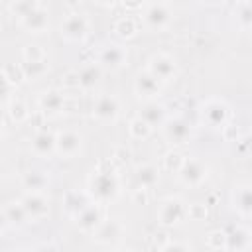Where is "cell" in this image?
I'll list each match as a JSON object with an SVG mask.
<instances>
[{
  "instance_id": "obj_1",
  "label": "cell",
  "mask_w": 252,
  "mask_h": 252,
  "mask_svg": "<svg viewBox=\"0 0 252 252\" xmlns=\"http://www.w3.org/2000/svg\"><path fill=\"white\" fill-rule=\"evenodd\" d=\"M89 197L96 203H110L118 197L120 193V181L116 177V173L110 169H98L89 177V189H87Z\"/></svg>"
},
{
  "instance_id": "obj_2",
  "label": "cell",
  "mask_w": 252,
  "mask_h": 252,
  "mask_svg": "<svg viewBox=\"0 0 252 252\" xmlns=\"http://www.w3.org/2000/svg\"><path fill=\"white\" fill-rule=\"evenodd\" d=\"M187 211H189V207L183 203V199L169 197L158 209V222L161 226H165V228L177 226L179 222H183L187 219Z\"/></svg>"
},
{
  "instance_id": "obj_3",
  "label": "cell",
  "mask_w": 252,
  "mask_h": 252,
  "mask_svg": "<svg viewBox=\"0 0 252 252\" xmlns=\"http://www.w3.org/2000/svg\"><path fill=\"white\" fill-rule=\"evenodd\" d=\"M75 219V224H77V228L81 230V232H85V234H94L96 230H98V226L104 222V215H102V203H96V201H93V203H89L77 217H73Z\"/></svg>"
},
{
  "instance_id": "obj_4",
  "label": "cell",
  "mask_w": 252,
  "mask_h": 252,
  "mask_svg": "<svg viewBox=\"0 0 252 252\" xmlns=\"http://www.w3.org/2000/svg\"><path fill=\"white\" fill-rule=\"evenodd\" d=\"M59 32H61V37L67 41H83L89 33V20L79 12H73L61 22Z\"/></svg>"
},
{
  "instance_id": "obj_5",
  "label": "cell",
  "mask_w": 252,
  "mask_h": 252,
  "mask_svg": "<svg viewBox=\"0 0 252 252\" xmlns=\"http://www.w3.org/2000/svg\"><path fill=\"white\" fill-rule=\"evenodd\" d=\"M207 173H209V169H207V165H205L201 159L185 158L183 165H181L179 171H177V177H179V181H181L183 185H187V187H197V185H201V183L207 179Z\"/></svg>"
},
{
  "instance_id": "obj_6",
  "label": "cell",
  "mask_w": 252,
  "mask_h": 252,
  "mask_svg": "<svg viewBox=\"0 0 252 252\" xmlns=\"http://www.w3.org/2000/svg\"><path fill=\"white\" fill-rule=\"evenodd\" d=\"M148 71H150L158 81L167 83V81L175 79V75H177V63H175V59H173L171 55H167V53H156V55H152L150 61H148Z\"/></svg>"
},
{
  "instance_id": "obj_7",
  "label": "cell",
  "mask_w": 252,
  "mask_h": 252,
  "mask_svg": "<svg viewBox=\"0 0 252 252\" xmlns=\"http://www.w3.org/2000/svg\"><path fill=\"white\" fill-rule=\"evenodd\" d=\"M201 118L211 128H224L228 122V106L219 98H211L201 108Z\"/></svg>"
},
{
  "instance_id": "obj_8",
  "label": "cell",
  "mask_w": 252,
  "mask_h": 252,
  "mask_svg": "<svg viewBox=\"0 0 252 252\" xmlns=\"http://www.w3.org/2000/svg\"><path fill=\"white\" fill-rule=\"evenodd\" d=\"M120 114V100L114 94H100L93 102V116L100 122H114Z\"/></svg>"
},
{
  "instance_id": "obj_9",
  "label": "cell",
  "mask_w": 252,
  "mask_h": 252,
  "mask_svg": "<svg viewBox=\"0 0 252 252\" xmlns=\"http://www.w3.org/2000/svg\"><path fill=\"white\" fill-rule=\"evenodd\" d=\"M171 12L163 2H154L144 10V24L152 32H161L169 26Z\"/></svg>"
},
{
  "instance_id": "obj_10",
  "label": "cell",
  "mask_w": 252,
  "mask_h": 252,
  "mask_svg": "<svg viewBox=\"0 0 252 252\" xmlns=\"http://www.w3.org/2000/svg\"><path fill=\"white\" fill-rule=\"evenodd\" d=\"M20 203L24 205L30 220H35V222L41 220V219H45L47 213H49V201L41 195V191H28L20 199Z\"/></svg>"
},
{
  "instance_id": "obj_11",
  "label": "cell",
  "mask_w": 252,
  "mask_h": 252,
  "mask_svg": "<svg viewBox=\"0 0 252 252\" xmlns=\"http://www.w3.org/2000/svg\"><path fill=\"white\" fill-rule=\"evenodd\" d=\"M98 63L106 69H120L128 63V51L118 43H108L98 51Z\"/></svg>"
},
{
  "instance_id": "obj_12",
  "label": "cell",
  "mask_w": 252,
  "mask_h": 252,
  "mask_svg": "<svg viewBox=\"0 0 252 252\" xmlns=\"http://www.w3.org/2000/svg\"><path fill=\"white\" fill-rule=\"evenodd\" d=\"M161 81H158L150 71H144V73H138L136 81H134V91L140 98L144 100H154L156 96H159L161 93Z\"/></svg>"
},
{
  "instance_id": "obj_13",
  "label": "cell",
  "mask_w": 252,
  "mask_h": 252,
  "mask_svg": "<svg viewBox=\"0 0 252 252\" xmlns=\"http://www.w3.org/2000/svg\"><path fill=\"white\" fill-rule=\"evenodd\" d=\"M83 136L75 130H63L57 134V156L61 158H75L81 152Z\"/></svg>"
},
{
  "instance_id": "obj_14",
  "label": "cell",
  "mask_w": 252,
  "mask_h": 252,
  "mask_svg": "<svg viewBox=\"0 0 252 252\" xmlns=\"http://www.w3.org/2000/svg\"><path fill=\"white\" fill-rule=\"evenodd\" d=\"M161 128H163V136L171 144H185L191 138V126L183 118H167Z\"/></svg>"
},
{
  "instance_id": "obj_15",
  "label": "cell",
  "mask_w": 252,
  "mask_h": 252,
  "mask_svg": "<svg viewBox=\"0 0 252 252\" xmlns=\"http://www.w3.org/2000/svg\"><path fill=\"white\" fill-rule=\"evenodd\" d=\"M32 152L37 158H49L57 154V134H51L49 130H39L32 138Z\"/></svg>"
},
{
  "instance_id": "obj_16",
  "label": "cell",
  "mask_w": 252,
  "mask_h": 252,
  "mask_svg": "<svg viewBox=\"0 0 252 252\" xmlns=\"http://www.w3.org/2000/svg\"><path fill=\"white\" fill-rule=\"evenodd\" d=\"M30 220L24 205L20 201H10L2 209V226H12V228H22Z\"/></svg>"
},
{
  "instance_id": "obj_17",
  "label": "cell",
  "mask_w": 252,
  "mask_h": 252,
  "mask_svg": "<svg viewBox=\"0 0 252 252\" xmlns=\"http://www.w3.org/2000/svg\"><path fill=\"white\" fill-rule=\"evenodd\" d=\"M37 106L45 116H57L65 108V94L57 89H49L39 96Z\"/></svg>"
},
{
  "instance_id": "obj_18",
  "label": "cell",
  "mask_w": 252,
  "mask_h": 252,
  "mask_svg": "<svg viewBox=\"0 0 252 252\" xmlns=\"http://www.w3.org/2000/svg\"><path fill=\"white\" fill-rule=\"evenodd\" d=\"M100 77H102L100 63L93 61V63H89V65H85L77 71V87L81 91H93L100 83Z\"/></svg>"
},
{
  "instance_id": "obj_19",
  "label": "cell",
  "mask_w": 252,
  "mask_h": 252,
  "mask_svg": "<svg viewBox=\"0 0 252 252\" xmlns=\"http://www.w3.org/2000/svg\"><path fill=\"white\" fill-rule=\"evenodd\" d=\"M20 26L26 30V32H30V33H43L47 28H49V14H47V10L45 8H35L32 14H28L22 22H20Z\"/></svg>"
},
{
  "instance_id": "obj_20",
  "label": "cell",
  "mask_w": 252,
  "mask_h": 252,
  "mask_svg": "<svg viewBox=\"0 0 252 252\" xmlns=\"http://www.w3.org/2000/svg\"><path fill=\"white\" fill-rule=\"evenodd\" d=\"M122 234H124L122 224H120L118 220L110 219V220H104L93 236H94V240H96V242H100V244H114L116 240H120V238H122Z\"/></svg>"
},
{
  "instance_id": "obj_21",
  "label": "cell",
  "mask_w": 252,
  "mask_h": 252,
  "mask_svg": "<svg viewBox=\"0 0 252 252\" xmlns=\"http://www.w3.org/2000/svg\"><path fill=\"white\" fill-rule=\"evenodd\" d=\"M138 116H142L152 128H156V126H163V122L167 120L165 108H163L159 102H156V100H146Z\"/></svg>"
},
{
  "instance_id": "obj_22",
  "label": "cell",
  "mask_w": 252,
  "mask_h": 252,
  "mask_svg": "<svg viewBox=\"0 0 252 252\" xmlns=\"http://www.w3.org/2000/svg\"><path fill=\"white\" fill-rule=\"evenodd\" d=\"M232 207L242 215H252V185H240L232 191Z\"/></svg>"
},
{
  "instance_id": "obj_23",
  "label": "cell",
  "mask_w": 252,
  "mask_h": 252,
  "mask_svg": "<svg viewBox=\"0 0 252 252\" xmlns=\"http://www.w3.org/2000/svg\"><path fill=\"white\" fill-rule=\"evenodd\" d=\"M134 179H136V185H138V189H152L158 181H159V171H158V167H154V165H142V167H138L136 169V173H134Z\"/></svg>"
},
{
  "instance_id": "obj_24",
  "label": "cell",
  "mask_w": 252,
  "mask_h": 252,
  "mask_svg": "<svg viewBox=\"0 0 252 252\" xmlns=\"http://www.w3.org/2000/svg\"><path fill=\"white\" fill-rule=\"evenodd\" d=\"M252 244V232L238 226L226 234V250H246Z\"/></svg>"
},
{
  "instance_id": "obj_25",
  "label": "cell",
  "mask_w": 252,
  "mask_h": 252,
  "mask_svg": "<svg viewBox=\"0 0 252 252\" xmlns=\"http://www.w3.org/2000/svg\"><path fill=\"white\" fill-rule=\"evenodd\" d=\"M35 8H39V2L37 0H12L10 6H8V12L14 20L22 22L28 14H32Z\"/></svg>"
},
{
  "instance_id": "obj_26",
  "label": "cell",
  "mask_w": 252,
  "mask_h": 252,
  "mask_svg": "<svg viewBox=\"0 0 252 252\" xmlns=\"http://www.w3.org/2000/svg\"><path fill=\"white\" fill-rule=\"evenodd\" d=\"M87 205H89V199H87L83 193L71 191V193H67V197H65V209H67V213H69L71 217H77Z\"/></svg>"
},
{
  "instance_id": "obj_27",
  "label": "cell",
  "mask_w": 252,
  "mask_h": 252,
  "mask_svg": "<svg viewBox=\"0 0 252 252\" xmlns=\"http://www.w3.org/2000/svg\"><path fill=\"white\" fill-rule=\"evenodd\" d=\"M22 185L28 191H43L47 187V177L43 173H39V171H28L22 177Z\"/></svg>"
},
{
  "instance_id": "obj_28",
  "label": "cell",
  "mask_w": 252,
  "mask_h": 252,
  "mask_svg": "<svg viewBox=\"0 0 252 252\" xmlns=\"http://www.w3.org/2000/svg\"><path fill=\"white\" fill-rule=\"evenodd\" d=\"M112 30L122 39H130V37H134L138 33V26H136V22L132 18H120V20H116Z\"/></svg>"
},
{
  "instance_id": "obj_29",
  "label": "cell",
  "mask_w": 252,
  "mask_h": 252,
  "mask_svg": "<svg viewBox=\"0 0 252 252\" xmlns=\"http://www.w3.org/2000/svg\"><path fill=\"white\" fill-rule=\"evenodd\" d=\"M128 132H130V136H132L134 140H146V138L152 134V126H150L142 116H136V118L130 120Z\"/></svg>"
},
{
  "instance_id": "obj_30",
  "label": "cell",
  "mask_w": 252,
  "mask_h": 252,
  "mask_svg": "<svg viewBox=\"0 0 252 252\" xmlns=\"http://www.w3.org/2000/svg\"><path fill=\"white\" fill-rule=\"evenodd\" d=\"M22 69L26 73V79H39L47 73V61L45 59H37V61H24Z\"/></svg>"
},
{
  "instance_id": "obj_31",
  "label": "cell",
  "mask_w": 252,
  "mask_h": 252,
  "mask_svg": "<svg viewBox=\"0 0 252 252\" xmlns=\"http://www.w3.org/2000/svg\"><path fill=\"white\" fill-rule=\"evenodd\" d=\"M2 77L8 85H20L24 79H26V73L22 69V65H16V63H6L4 69H2Z\"/></svg>"
},
{
  "instance_id": "obj_32",
  "label": "cell",
  "mask_w": 252,
  "mask_h": 252,
  "mask_svg": "<svg viewBox=\"0 0 252 252\" xmlns=\"http://www.w3.org/2000/svg\"><path fill=\"white\" fill-rule=\"evenodd\" d=\"M6 112H8V116H10L14 122H24V120L30 116L28 106H26L20 98H12V100L8 102V106H6Z\"/></svg>"
},
{
  "instance_id": "obj_33",
  "label": "cell",
  "mask_w": 252,
  "mask_h": 252,
  "mask_svg": "<svg viewBox=\"0 0 252 252\" xmlns=\"http://www.w3.org/2000/svg\"><path fill=\"white\" fill-rule=\"evenodd\" d=\"M207 246L209 248H213V250H226V232H222V230H213V232H209V236H207Z\"/></svg>"
},
{
  "instance_id": "obj_34",
  "label": "cell",
  "mask_w": 252,
  "mask_h": 252,
  "mask_svg": "<svg viewBox=\"0 0 252 252\" xmlns=\"http://www.w3.org/2000/svg\"><path fill=\"white\" fill-rule=\"evenodd\" d=\"M163 161H165V167L169 169V171H173V173H177L179 171V167L183 165V161H185V158L177 152V150H171V152H167L165 154V158H163Z\"/></svg>"
},
{
  "instance_id": "obj_35",
  "label": "cell",
  "mask_w": 252,
  "mask_h": 252,
  "mask_svg": "<svg viewBox=\"0 0 252 252\" xmlns=\"http://www.w3.org/2000/svg\"><path fill=\"white\" fill-rule=\"evenodd\" d=\"M22 55H24V61H37V59H45L43 51H41L37 45H26V47H24V51H22Z\"/></svg>"
},
{
  "instance_id": "obj_36",
  "label": "cell",
  "mask_w": 252,
  "mask_h": 252,
  "mask_svg": "<svg viewBox=\"0 0 252 252\" xmlns=\"http://www.w3.org/2000/svg\"><path fill=\"white\" fill-rule=\"evenodd\" d=\"M187 217H189L191 220H201V219H205V217H207V207H205V205H201V203H195V205H191V207H189Z\"/></svg>"
},
{
  "instance_id": "obj_37",
  "label": "cell",
  "mask_w": 252,
  "mask_h": 252,
  "mask_svg": "<svg viewBox=\"0 0 252 252\" xmlns=\"http://www.w3.org/2000/svg\"><path fill=\"white\" fill-rule=\"evenodd\" d=\"M238 20L242 26H252V4L242 6V10L238 12Z\"/></svg>"
},
{
  "instance_id": "obj_38",
  "label": "cell",
  "mask_w": 252,
  "mask_h": 252,
  "mask_svg": "<svg viewBox=\"0 0 252 252\" xmlns=\"http://www.w3.org/2000/svg\"><path fill=\"white\" fill-rule=\"evenodd\" d=\"M159 250H163V252H167V250H191V246L189 244H183V242H171V240H167L165 244H161Z\"/></svg>"
},
{
  "instance_id": "obj_39",
  "label": "cell",
  "mask_w": 252,
  "mask_h": 252,
  "mask_svg": "<svg viewBox=\"0 0 252 252\" xmlns=\"http://www.w3.org/2000/svg\"><path fill=\"white\" fill-rule=\"evenodd\" d=\"M122 4L126 10H138V8H142L144 0H122Z\"/></svg>"
},
{
  "instance_id": "obj_40",
  "label": "cell",
  "mask_w": 252,
  "mask_h": 252,
  "mask_svg": "<svg viewBox=\"0 0 252 252\" xmlns=\"http://www.w3.org/2000/svg\"><path fill=\"white\" fill-rule=\"evenodd\" d=\"M98 6H102V8H112V6H116V2L118 0H94Z\"/></svg>"
},
{
  "instance_id": "obj_41",
  "label": "cell",
  "mask_w": 252,
  "mask_h": 252,
  "mask_svg": "<svg viewBox=\"0 0 252 252\" xmlns=\"http://www.w3.org/2000/svg\"><path fill=\"white\" fill-rule=\"evenodd\" d=\"M81 2H83V0H65V4H67L69 8H79Z\"/></svg>"
},
{
  "instance_id": "obj_42",
  "label": "cell",
  "mask_w": 252,
  "mask_h": 252,
  "mask_svg": "<svg viewBox=\"0 0 252 252\" xmlns=\"http://www.w3.org/2000/svg\"><path fill=\"white\" fill-rule=\"evenodd\" d=\"M201 2H205V4H209V6H219V4H222L224 0H201Z\"/></svg>"
}]
</instances>
